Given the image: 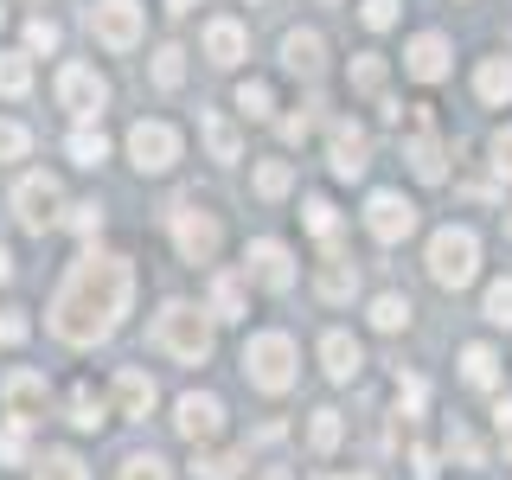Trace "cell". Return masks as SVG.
<instances>
[{"instance_id": "6da1fadb", "label": "cell", "mask_w": 512, "mask_h": 480, "mask_svg": "<svg viewBox=\"0 0 512 480\" xmlns=\"http://www.w3.org/2000/svg\"><path fill=\"white\" fill-rule=\"evenodd\" d=\"M128 301H135V263L90 250V256L71 263V276H64L58 295H52V333L64 346H96L122 327Z\"/></svg>"}, {"instance_id": "7a4b0ae2", "label": "cell", "mask_w": 512, "mask_h": 480, "mask_svg": "<svg viewBox=\"0 0 512 480\" xmlns=\"http://www.w3.org/2000/svg\"><path fill=\"white\" fill-rule=\"evenodd\" d=\"M154 352H167V359L180 365H205L212 359V314L192 308V301H167V308L154 314Z\"/></svg>"}, {"instance_id": "3957f363", "label": "cell", "mask_w": 512, "mask_h": 480, "mask_svg": "<svg viewBox=\"0 0 512 480\" xmlns=\"http://www.w3.org/2000/svg\"><path fill=\"white\" fill-rule=\"evenodd\" d=\"M295 365H301V352L288 333H250V346H244V378L256 384V391H288L295 384Z\"/></svg>"}, {"instance_id": "277c9868", "label": "cell", "mask_w": 512, "mask_h": 480, "mask_svg": "<svg viewBox=\"0 0 512 480\" xmlns=\"http://www.w3.org/2000/svg\"><path fill=\"white\" fill-rule=\"evenodd\" d=\"M474 269H480V237L468 224H442V231L429 237V276L442 288H468Z\"/></svg>"}, {"instance_id": "5b68a950", "label": "cell", "mask_w": 512, "mask_h": 480, "mask_svg": "<svg viewBox=\"0 0 512 480\" xmlns=\"http://www.w3.org/2000/svg\"><path fill=\"white\" fill-rule=\"evenodd\" d=\"M173 244H180L186 263H212L218 244H224V224H218V212H205L199 199H180V205H173Z\"/></svg>"}, {"instance_id": "8992f818", "label": "cell", "mask_w": 512, "mask_h": 480, "mask_svg": "<svg viewBox=\"0 0 512 480\" xmlns=\"http://www.w3.org/2000/svg\"><path fill=\"white\" fill-rule=\"evenodd\" d=\"M128 160H135L141 173H167L173 160H180V128L173 122H135L128 128Z\"/></svg>"}, {"instance_id": "52a82bcc", "label": "cell", "mask_w": 512, "mask_h": 480, "mask_svg": "<svg viewBox=\"0 0 512 480\" xmlns=\"http://www.w3.org/2000/svg\"><path fill=\"white\" fill-rule=\"evenodd\" d=\"M90 32L109 45V52H135V45H141V7H135V0H96V7H90Z\"/></svg>"}, {"instance_id": "ba28073f", "label": "cell", "mask_w": 512, "mask_h": 480, "mask_svg": "<svg viewBox=\"0 0 512 480\" xmlns=\"http://www.w3.org/2000/svg\"><path fill=\"white\" fill-rule=\"evenodd\" d=\"M365 231H372L378 244H404L416 231V205L404 192H372V199H365Z\"/></svg>"}, {"instance_id": "9c48e42d", "label": "cell", "mask_w": 512, "mask_h": 480, "mask_svg": "<svg viewBox=\"0 0 512 480\" xmlns=\"http://www.w3.org/2000/svg\"><path fill=\"white\" fill-rule=\"evenodd\" d=\"M103 103H109V84L90 71V64H64L58 71V109H71L77 122H90Z\"/></svg>"}, {"instance_id": "30bf717a", "label": "cell", "mask_w": 512, "mask_h": 480, "mask_svg": "<svg viewBox=\"0 0 512 480\" xmlns=\"http://www.w3.org/2000/svg\"><path fill=\"white\" fill-rule=\"evenodd\" d=\"M58 199H64V192H58L52 173H26V180L13 186V212H20L26 231H45V224L58 218Z\"/></svg>"}, {"instance_id": "8fae6325", "label": "cell", "mask_w": 512, "mask_h": 480, "mask_svg": "<svg viewBox=\"0 0 512 480\" xmlns=\"http://www.w3.org/2000/svg\"><path fill=\"white\" fill-rule=\"evenodd\" d=\"M327 160H333V180H359V173L372 167V135H365L359 122H333Z\"/></svg>"}, {"instance_id": "7c38bea8", "label": "cell", "mask_w": 512, "mask_h": 480, "mask_svg": "<svg viewBox=\"0 0 512 480\" xmlns=\"http://www.w3.org/2000/svg\"><path fill=\"white\" fill-rule=\"evenodd\" d=\"M244 263H250V282L276 288V295H282V288H295V256H288V244H276V237H256Z\"/></svg>"}, {"instance_id": "4fadbf2b", "label": "cell", "mask_w": 512, "mask_h": 480, "mask_svg": "<svg viewBox=\"0 0 512 480\" xmlns=\"http://www.w3.org/2000/svg\"><path fill=\"white\" fill-rule=\"evenodd\" d=\"M173 429H180L186 442H212L224 429V404L205 397V391H192V397H180V410H173Z\"/></svg>"}, {"instance_id": "5bb4252c", "label": "cell", "mask_w": 512, "mask_h": 480, "mask_svg": "<svg viewBox=\"0 0 512 480\" xmlns=\"http://www.w3.org/2000/svg\"><path fill=\"white\" fill-rule=\"evenodd\" d=\"M404 71L416 77V84H442L448 77V39L442 32H416L410 52H404Z\"/></svg>"}, {"instance_id": "9a60e30c", "label": "cell", "mask_w": 512, "mask_h": 480, "mask_svg": "<svg viewBox=\"0 0 512 480\" xmlns=\"http://www.w3.org/2000/svg\"><path fill=\"white\" fill-rule=\"evenodd\" d=\"M7 410H13V429H32L45 416V378L39 372H13L7 378Z\"/></svg>"}, {"instance_id": "2e32d148", "label": "cell", "mask_w": 512, "mask_h": 480, "mask_svg": "<svg viewBox=\"0 0 512 480\" xmlns=\"http://www.w3.org/2000/svg\"><path fill=\"white\" fill-rule=\"evenodd\" d=\"M314 288H320V301H352V288H359V263H352L346 250H327V256H320Z\"/></svg>"}, {"instance_id": "e0dca14e", "label": "cell", "mask_w": 512, "mask_h": 480, "mask_svg": "<svg viewBox=\"0 0 512 480\" xmlns=\"http://www.w3.org/2000/svg\"><path fill=\"white\" fill-rule=\"evenodd\" d=\"M404 160H410V173H416L423 186H442V180H448V154H442V141L429 135V128H416V135H410Z\"/></svg>"}, {"instance_id": "ac0fdd59", "label": "cell", "mask_w": 512, "mask_h": 480, "mask_svg": "<svg viewBox=\"0 0 512 480\" xmlns=\"http://www.w3.org/2000/svg\"><path fill=\"white\" fill-rule=\"evenodd\" d=\"M320 365H327L333 384H346V378H359L365 352H359V340H352V333H327V340H320Z\"/></svg>"}, {"instance_id": "d6986e66", "label": "cell", "mask_w": 512, "mask_h": 480, "mask_svg": "<svg viewBox=\"0 0 512 480\" xmlns=\"http://www.w3.org/2000/svg\"><path fill=\"white\" fill-rule=\"evenodd\" d=\"M282 64H288L295 77H320V64H327L320 32H288V39H282Z\"/></svg>"}, {"instance_id": "ffe728a7", "label": "cell", "mask_w": 512, "mask_h": 480, "mask_svg": "<svg viewBox=\"0 0 512 480\" xmlns=\"http://www.w3.org/2000/svg\"><path fill=\"white\" fill-rule=\"evenodd\" d=\"M116 410H122V416H148V410H154V378L141 372V365L116 372Z\"/></svg>"}, {"instance_id": "44dd1931", "label": "cell", "mask_w": 512, "mask_h": 480, "mask_svg": "<svg viewBox=\"0 0 512 480\" xmlns=\"http://www.w3.org/2000/svg\"><path fill=\"white\" fill-rule=\"evenodd\" d=\"M244 26H237V20H212V26H205V58H212V64H237V58H244Z\"/></svg>"}, {"instance_id": "7402d4cb", "label": "cell", "mask_w": 512, "mask_h": 480, "mask_svg": "<svg viewBox=\"0 0 512 480\" xmlns=\"http://www.w3.org/2000/svg\"><path fill=\"white\" fill-rule=\"evenodd\" d=\"M474 90H480V103H512V58H480Z\"/></svg>"}, {"instance_id": "603a6c76", "label": "cell", "mask_w": 512, "mask_h": 480, "mask_svg": "<svg viewBox=\"0 0 512 480\" xmlns=\"http://www.w3.org/2000/svg\"><path fill=\"white\" fill-rule=\"evenodd\" d=\"M461 378H468L474 391H493V384H500V352H493V346H468V352H461Z\"/></svg>"}, {"instance_id": "cb8c5ba5", "label": "cell", "mask_w": 512, "mask_h": 480, "mask_svg": "<svg viewBox=\"0 0 512 480\" xmlns=\"http://www.w3.org/2000/svg\"><path fill=\"white\" fill-rule=\"evenodd\" d=\"M340 436H346V416L340 410H314V423H308V448H314V455H333Z\"/></svg>"}, {"instance_id": "d4e9b609", "label": "cell", "mask_w": 512, "mask_h": 480, "mask_svg": "<svg viewBox=\"0 0 512 480\" xmlns=\"http://www.w3.org/2000/svg\"><path fill=\"white\" fill-rule=\"evenodd\" d=\"M212 320H244V282L237 276H218L212 282V308H205Z\"/></svg>"}, {"instance_id": "484cf974", "label": "cell", "mask_w": 512, "mask_h": 480, "mask_svg": "<svg viewBox=\"0 0 512 480\" xmlns=\"http://www.w3.org/2000/svg\"><path fill=\"white\" fill-rule=\"evenodd\" d=\"M237 109H244L250 122H269L276 116V90H269L263 77H250V84H237Z\"/></svg>"}, {"instance_id": "4316f807", "label": "cell", "mask_w": 512, "mask_h": 480, "mask_svg": "<svg viewBox=\"0 0 512 480\" xmlns=\"http://www.w3.org/2000/svg\"><path fill=\"white\" fill-rule=\"evenodd\" d=\"M32 480H90V468L71 455V448H52V455L39 461V474H32Z\"/></svg>"}, {"instance_id": "83f0119b", "label": "cell", "mask_w": 512, "mask_h": 480, "mask_svg": "<svg viewBox=\"0 0 512 480\" xmlns=\"http://www.w3.org/2000/svg\"><path fill=\"white\" fill-rule=\"evenodd\" d=\"M32 90V64L20 52H0V96H26Z\"/></svg>"}, {"instance_id": "f1b7e54d", "label": "cell", "mask_w": 512, "mask_h": 480, "mask_svg": "<svg viewBox=\"0 0 512 480\" xmlns=\"http://www.w3.org/2000/svg\"><path fill=\"white\" fill-rule=\"evenodd\" d=\"M205 148H212V160L231 167V160H237V128L224 122V116H205Z\"/></svg>"}, {"instance_id": "f546056e", "label": "cell", "mask_w": 512, "mask_h": 480, "mask_svg": "<svg viewBox=\"0 0 512 480\" xmlns=\"http://www.w3.org/2000/svg\"><path fill=\"white\" fill-rule=\"evenodd\" d=\"M372 327H378V333L410 327V301H404V295H378V301H372Z\"/></svg>"}, {"instance_id": "4dcf8cb0", "label": "cell", "mask_w": 512, "mask_h": 480, "mask_svg": "<svg viewBox=\"0 0 512 480\" xmlns=\"http://www.w3.org/2000/svg\"><path fill=\"white\" fill-rule=\"evenodd\" d=\"M180 77H186V52H180V45H160V52H154V84L180 90Z\"/></svg>"}, {"instance_id": "1f68e13d", "label": "cell", "mask_w": 512, "mask_h": 480, "mask_svg": "<svg viewBox=\"0 0 512 480\" xmlns=\"http://www.w3.org/2000/svg\"><path fill=\"white\" fill-rule=\"evenodd\" d=\"M288 186H295V167H288V160H263V167H256V192H263V199H282Z\"/></svg>"}, {"instance_id": "d6a6232c", "label": "cell", "mask_w": 512, "mask_h": 480, "mask_svg": "<svg viewBox=\"0 0 512 480\" xmlns=\"http://www.w3.org/2000/svg\"><path fill=\"white\" fill-rule=\"evenodd\" d=\"M71 423L77 429H96V423H103V397H96L90 384H77V391H71Z\"/></svg>"}, {"instance_id": "836d02e7", "label": "cell", "mask_w": 512, "mask_h": 480, "mask_svg": "<svg viewBox=\"0 0 512 480\" xmlns=\"http://www.w3.org/2000/svg\"><path fill=\"white\" fill-rule=\"evenodd\" d=\"M103 154H109V141L96 135V128H77V135H71V160H77V167H96Z\"/></svg>"}, {"instance_id": "e575fe53", "label": "cell", "mask_w": 512, "mask_h": 480, "mask_svg": "<svg viewBox=\"0 0 512 480\" xmlns=\"http://www.w3.org/2000/svg\"><path fill=\"white\" fill-rule=\"evenodd\" d=\"M487 320L493 327H512V276H500L487 288Z\"/></svg>"}, {"instance_id": "d590c367", "label": "cell", "mask_w": 512, "mask_h": 480, "mask_svg": "<svg viewBox=\"0 0 512 480\" xmlns=\"http://www.w3.org/2000/svg\"><path fill=\"white\" fill-rule=\"evenodd\" d=\"M122 480H173V468L160 455H128L122 461Z\"/></svg>"}, {"instance_id": "8d00e7d4", "label": "cell", "mask_w": 512, "mask_h": 480, "mask_svg": "<svg viewBox=\"0 0 512 480\" xmlns=\"http://www.w3.org/2000/svg\"><path fill=\"white\" fill-rule=\"evenodd\" d=\"M423 404H429V384L423 378H404V384H397V416H404V423H410V416H423Z\"/></svg>"}, {"instance_id": "74e56055", "label": "cell", "mask_w": 512, "mask_h": 480, "mask_svg": "<svg viewBox=\"0 0 512 480\" xmlns=\"http://www.w3.org/2000/svg\"><path fill=\"white\" fill-rule=\"evenodd\" d=\"M237 468H244V455H237V448H218V455H199V474H205V480H231Z\"/></svg>"}, {"instance_id": "f35d334b", "label": "cell", "mask_w": 512, "mask_h": 480, "mask_svg": "<svg viewBox=\"0 0 512 480\" xmlns=\"http://www.w3.org/2000/svg\"><path fill=\"white\" fill-rule=\"evenodd\" d=\"M301 218H308V231H314V237H333V224H340V218H333V199H320V192H314L308 205H301Z\"/></svg>"}, {"instance_id": "ab89813d", "label": "cell", "mask_w": 512, "mask_h": 480, "mask_svg": "<svg viewBox=\"0 0 512 480\" xmlns=\"http://www.w3.org/2000/svg\"><path fill=\"white\" fill-rule=\"evenodd\" d=\"M448 461H461V468H480V442L468 436V429H448Z\"/></svg>"}, {"instance_id": "60d3db41", "label": "cell", "mask_w": 512, "mask_h": 480, "mask_svg": "<svg viewBox=\"0 0 512 480\" xmlns=\"http://www.w3.org/2000/svg\"><path fill=\"white\" fill-rule=\"evenodd\" d=\"M397 7H404V0H365V7H359V20L372 26V32H384V26H397Z\"/></svg>"}, {"instance_id": "b9f144b4", "label": "cell", "mask_w": 512, "mask_h": 480, "mask_svg": "<svg viewBox=\"0 0 512 480\" xmlns=\"http://www.w3.org/2000/svg\"><path fill=\"white\" fill-rule=\"evenodd\" d=\"M26 148H32V135L20 122H0V160H26Z\"/></svg>"}, {"instance_id": "7bdbcfd3", "label": "cell", "mask_w": 512, "mask_h": 480, "mask_svg": "<svg viewBox=\"0 0 512 480\" xmlns=\"http://www.w3.org/2000/svg\"><path fill=\"white\" fill-rule=\"evenodd\" d=\"M378 84H384V58L365 52L359 64H352V90H378Z\"/></svg>"}, {"instance_id": "ee69618b", "label": "cell", "mask_w": 512, "mask_h": 480, "mask_svg": "<svg viewBox=\"0 0 512 480\" xmlns=\"http://www.w3.org/2000/svg\"><path fill=\"white\" fill-rule=\"evenodd\" d=\"M26 45H32V52H58V26L52 20H32L26 26Z\"/></svg>"}, {"instance_id": "f6af8a7d", "label": "cell", "mask_w": 512, "mask_h": 480, "mask_svg": "<svg viewBox=\"0 0 512 480\" xmlns=\"http://www.w3.org/2000/svg\"><path fill=\"white\" fill-rule=\"evenodd\" d=\"M314 109H320V103H301V116H288L282 135H288V141H308V135H314Z\"/></svg>"}, {"instance_id": "bcb514c9", "label": "cell", "mask_w": 512, "mask_h": 480, "mask_svg": "<svg viewBox=\"0 0 512 480\" xmlns=\"http://www.w3.org/2000/svg\"><path fill=\"white\" fill-rule=\"evenodd\" d=\"M493 167H500L506 180H512V122L500 128V135H493Z\"/></svg>"}, {"instance_id": "7dc6e473", "label": "cell", "mask_w": 512, "mask_h": 480, "mask_svg": "<svg viewBox=\"0 0 512 480\" xmlns=\"http://www.w3.org/2000/svg\"><path fill=\"white\" fill-rule=\"evenodd\" d=\"M96 224H103V205H71V231H96Z\"/></svg>"}, {"instance_id": "c3c4849f", "label": "cell", "mask_w": 512, "mask_h": 480, "mask_svg": "<svg viewBox=\"0 0 512 480\" xmlns=\"http://www.w3.org/2000/svg\"><path fill=\"white\" fill-rule=\"evenodd\" d=\"M26 455V429H0V461H20Z\"/></svg>"}, {"instance_id": "681fc988", "label": "cell", "mask_w": 512, "mask_h": 480, "mask_svg": "<svg viewBox=\"0 0 512 480\" xmlns=\"http://www.w3.org/2000/svg\"><path fill=\"white\" fill-rule=\"evenodd\" d=\"M493 423H500V442H506V455H512V397L493 404Z\"/></svg>"}, {"instance_id": "f907efd6", "label": "cell", "mask_w": 512, "mask_h": 480, "mask_svg": "<svg viewBox=\"0 0 512 480\" xmlns=\"http://www.w3.org/2000/svg\"><path fill=\"white\" fill-rule=\"evenodd\" d=\"M13 276V256H7V244H0V282H7Z\"/></svg>"}, {"instance_id": "816d5d0a", "label": "cell", "mask_w": 512, "mask_h": 480, "mask_svg": "<svg viewBox=\"0 0 512 480\" xmlns=\"http://www.w3.org/2000/svg\"><path fill=\"white\" fill-rule=\"evenodd\" d=\"M263 480H295V474H288V468H263Z\"/></svg>"}, {"instance_id": "f5cc1de1", "label": "cell", "mask_w": 512, "mask_h": 480, "mask_svg": "<svg viewBox=\"0 0 512 480\" xmlns=\"http://www.w3.org/2000/svg\"><path fill=\"white\" fill-rule=\"evenodd\" d=\"M167 7H173V13H186V7H199V0H167Z\"/></svg>"}, {"instance_id": "db71d44e", "label": "cell", "mask_w": 512, "mask_h": 480, "mask_svg": "<svg viewBox=\"0 0 512 480\" xmlns=\"http://www.w3.org/2000/svg\"><path fill=\"white\" fill-rule=\"evenodd\" d=\"M333 480H372V474H333Z\"/></svg>"}, {"instance_id": "11a10c76", "label": "cell", "mask_w": 512, "mask_h": 480, "mask_svg": "<svg viewBox=\"0 0 512 480\" xmlns=\"http://www.w3.org/2000/svg\"><path fill=\"white\" fill-rule=\"evenodd\" d=\"M506 237H512V205H506Z\"/></svg>"}, {"instance_id": "9f6ffc18", "label": "cell", "mask_w": 512, "mask_h": 480, "mask_svg": "<svg viewBox=\"0 0 512 480\" xmlns=\"http://www.w3.org/2000/svg\"><path fill=\"white\" fill-rule=\"evenodd\" d=\"M0 20H7V7H0Z\"/></svg>"}]
</instances>
